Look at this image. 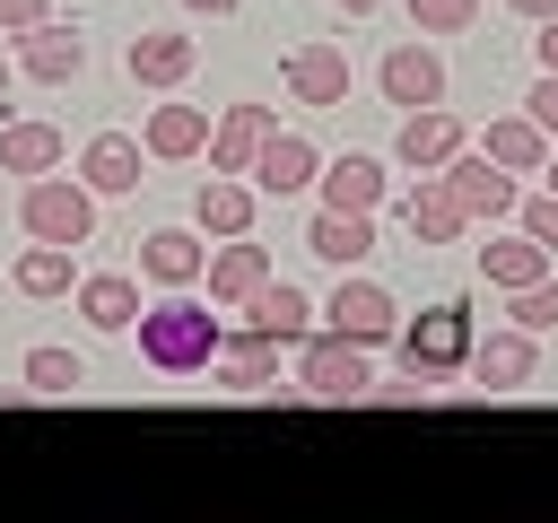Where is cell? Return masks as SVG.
<instances>
[{
  "mask_svg": "<svg viewBox=\"0 0 558 523\" xmlns=\"http://www.w3.org/2000/svg\"><path fill=\"white\" fill-rule=\"evenodd\" d=\"M131 331H140V366H157V375H209L218 349H227V323H218L209 305H192V296L140 305Z\"/></svg>",
  "mask_w": 558,
  "mask_h": 523,
  "instance_id": "obj_1",
  "label": "cell"
},
{
  "mask_svg": "<svg viewBox=\"0 0 558 523\" xmlns=\"http://www.w3.org/2000/svg\"><path fill=\"white\" fill-rule=\"evenodd\" d=\"M17 227L35 244H87L96 235V192L87 183H61V174H26V200H17Z\"/></svg>",
  "mask_w": 558,
  "mask_h": 523,
  "instance_id": "obj_2",
  "label": "cell"
},
{
  "mask_svg": "<svg viewBox=\"0 0 558 523\" xmlns=\"http://www.w3.org/2000/svg\"><path fill=\"white\" fill-rule=\"evenodd\" d=\"M296 384H305V401H366L375 366H366L357 340H340V331H305V340H296Z\"/></svg>",
  "mask_w": 558,
  "mask_h": 523,
  "instance_id": "obj_3",
  "label": "cell"
},
{
  "mask_svg": "<svg viewBox=\"0 0 558 523\" xmlns=\"http://www.w3.org/2000/svg\"><path fill=\"white\" fill-rule=\"evenodd\" d=\"M392 349H401V375H427V384H436V375L471 366V314H462V305H427L418 323H401Z\"/></svg>",
  "mask_w": 558,
  "mask_h": 523,
  "instance_id": "obj_4",
  "label": "cell"
},
{
  "mask_svg": "<svg viewBox=\"0 0 558 523\" xmlns=\"http://www.w3.org/2000/svg\"><path fill=\"white\" fill-rule=\"evenodd\" d=\"M436 174L453 183V200L471 209V227H480V218L497 227V218H514V200H523V192H514V174H506V166H497L488 148H471V139H462V148H453V157H445Z\"/></svg>",
  "mask_w": 558,
  "mask_h": 523,
  "instance_id": "obj_5",
  "label": "cell"
},
{
  "mask_svg": "<svg viewBox=\"0 0 558 523\" xmlns=\"http://www.w3.org/2000/svg\"><path fill=\"white\" fill-rule=\"evenodd\" d=\"M323 331H340V340H357V349H392V340H401V305H392L375 279H340L331 305H323Z\"/></svg>",
  "mask_w": 558,
  "mask_h": 523,
  "instance_id": "obj_6",
  "label": "cell"
},
{
  "mask_svg": "<svg viewBox=\"0 0 558 523\" xmlns=\"http://www.w3.org/2000/svg\"><path fill=\"white\" fill-rule=\"evenodd\" d=\"M17 70H26L35 87H70V78L87 70V35H78V26H61V17H44V26H26V35H17Z\"/></svg>",
  "mask_w": 558,
  "mask_h": 523,
  "instance_id": "obj_7",
  "label": "cell"
},
{
  "mask_svg": "<svg viewBox=\"0 0 558 523\" xmlns=\"http://www.w3.org/2000/svg\"><path fill=\"white\" fill-rule=\"evenodd\" d=\"M532 366H541V331H523V323L471 340V375H480V392H523Z\"/></svg>",
  "mask_w": 558,
  "mask_h": 523,
  "instance_id": "obj_8",
  "label": "cell"
},
{
  "mask_svg": "<svg viewBox=\"0 0 558 523\" xmlns=\"http://www.w3.org/2000/svg\"><path fill=\"white\" fill-rule=\"evenodd\" d=\"M375 87H384V105H401V113L445 105V61H436L427 44H392V52H384V70H375Z\"/></svg>",
  "mask_w": 558,
  "mask_h": 523,
  "instance_id": "obj_9",
  "label": "cell"
},
{
  "mask_svg": "<svg viewBox=\"0 0 558 523\" xmlns=\"http://www.w3.org/2000/svg\"><path fill=\"white\" fill-rule=\"evenodd\" d=\"M192 61H201V44H192V35H174V26H148V35H131V52H122L131 87H183V78H192Z\"/></svg>",
  "mask_w": 558,
  "mask_h": 523,
  "instance_id": "obj_10",
  "label": "cell"
},
{
  "mask_svg": "<svg viewBox=\"0 0 558 523\" xmlns=\"http://www.w3.org/2000/svg\"><path fill=\"white\" fill-rule=\"evenodd\" d=\"M270 131H279L270 105H227V113L209 122V174H253V157H262Z\"/></svg>",
  "mask_w": 558,
  "mask_h": 523,
  "instance_id": "obj_11",
  "label": "cell"
},
{
  "mask_svg": "<svg viewBox=\"0 0 558 523\" xmlns=\"http://www.w3.org/2000/svg\"><path fill=\"white\" fill-rule=\"evenodd\" d=\"M314 174H323V148H314L305 131H270V139H262V157H253V192H270V200L305 192Z\"/></svg>",
  "mask_w": 558,
  "mask_h": 523,
  "instance_id": "obj_12",
  "label": "cell"
},
{
  "mask_svg": "<svg viewBox=\"0 0 558 523\" xmlns=\"http://www.w3.org/2000/svg\"><path fill=\"white\" fill-rule=\"evenodd\" d=\"M288 96L296 105H349V52L340 44H296L288 52Z\"/></svg>",
  "mask_w": 558,
  "mask_h": 523,
  "instance_id": "obj_13",
  "label": "cell"
},
{
  "mask_svg": "<svg viewBox=\"0 0 558 523\" xmlns=\"http://www.w3.org/2000/svg\"><path fill=\"white\" fill-rule=\"evenodd\" d=\"M453 148H462V122H453L445 105H418V113H401V139H392V157H401L410 174H436Z\"/></svg>",
  "mask_w": 558,
  "mask_h": 523,
  "instance_id": "obj_14",
  "label": "cell"
},
{
  "mask_svg": "<svg viewBox=\"0 0 558 523\" xmlns=\"http://www.w3.org/2000/svg\"><path fill=\"white\" fill-rule=\"evenodd\" d=\"M305 253H314V262H331V270H357V262L375 253V218H366V209H314Z\"/></svg>",
  "mask_w": 558,
  "mask_h": 523,
  "instance_id": "obj_15",
  "label": "cell"
},
{
  "mask_svg": "<svg viewBox=\"0 0 558 523\" xmlns=\"http://www.w3.org/2000/svg\"><path fill=\"white\" fill-rule=\"evenodd\" d=\"M401 227H410L418 244H462V235H471V209H462L453 183L436 174V183H418V192L401 200Z\"/></svg>",
  "mask_w": 558,
  "mask_h": 523,
  "instance_id": "obj_16",
  "label": "cell"
},
{
  "mask_svg": "<svg viewBox=\"0 0 558 523\" xmlns=\"http://www.w3.org/2000/svg\"><path fill=\"white\" fill-rule=\"evenodd\" d=\"M140 270H148L157 288H192V279L209 270V244H201L192 227H157V235H140Z\"/></svg>",
  "mask_w": 558,
  "mask_h": 523,
  "instance_id": "obj_17",
  "label": "cell"
},
{
  "mask_svg": "<svg viewBox=\"0 0 558 523\" xmlns=\"http://www.w3.org/2000/svg\"><path fill=\"white\" fill-rule=\"evenodd\" d=\"M314 314H323V305H305V296H296L288 279H262V288L244 296V323H253V331H270L279 349H296V340L314 331Z\"/></svg>",
  "mask_w": 558,
  "mask_h": 523,
  "instance_id": "obj_18",
  "label": "cell"
},
{
  "mask_svg": "<svg viewBox=\"0 0 558 523\" xmlns=\"http://www.w3.org/2000/svg\"><path fill=\"white\" fill-rule=\"evenodd\" d=\"M209 375H218V384H227V392H279V340H270V331H253V323H244V340H227V349H218V366H209Z\"/></svg>",
  "mask_w": 558,
  "mask_h": 523,
  "instance_id": "obj_19",
  "label": "cell"
},
{
  "mask_svg": "<svg viewBox=\"0 0 558 523\" xmlns=\"http://www.w3.org/2000/svg\"><path fill=\"white\" fill-rule=\"evenodd\" d=\"M78 183H87L96 200H113V192H140V139H122V131H96V139H87V157H78Z\"/></svg>",
  "mask_w": 558,
  "mask_h": 523,
  "instance_id": "obj_20",
  "label": "cell"
},
{
  "mask_svg": "<svg viewBox=\"0 0 558 523\" xmlns=\"http://www.w3.org/2000/svg\"><path fill=\"white\" fill-rule=\"evenodd\" d=\"M201 279H209V305H244V296L270 279V253H262V244H244V235H227V244L209 253V270H201Z\"/></svg>",
  "mask_w": 558,
  "mask_h": 523,
  "instance_id": "obj_21",
  "label": "cell"
},
{
  "mask_svg": "<svg viewBox=\"0 0 558 523\" xmlns=\"http://www.w3.org/2000/svg\"><path fill=\"white\" fill-rule=\"evenodd\" d=\"M314 192H323V209H384V166L375 157H331L323 174H314Z\"/></svg>",
  "mask_w": 558,
  "mask_h": 523,
  "instance_id": "obj_22",
  "label": "cell"
},
{
  "mask_svg": "<svg viewBox=\"0 0 558 523\" xmlns=\"http://www.w3.org/2000/svg\"><path fill=\"white\" fill-rule=\"evenodd\" d=\"M140 148H148V157H166V166H183V157H201V148H209V113H201V105H157Z\"/></svg>",
  "mask_w": 558,
  "mask_h": 523,
  "instance_id": "obj_23",
  "label": "cell"
},
{
  "mask_svg": "<svg viewBox=\"0 0 558 523\" xmlns=\"http://www.w3.org/2000/svg\"><path fill=\"white\" fill-rule=\"evenodd\" d=\"M488 157H497L506 174H541V166H549V131H541L532 113H497V122H488Z\"/></svg>",
  "mask_w": 558,
  "mask_h": 523,
  "instance_id": "obj_24",
  "label": "cell"
},
{
  "mask_svg": "<svg viewBox=\"0 0 558 523\" xmlns=\"http://www.w3.org/2000/svg\"><path fill=\"white\" fill-rule=\"evenodd\" d=\"M192 227H201V235H244V227H253V183L209 174V183H201V200H192Z\"/></svg>",
  "mask_w": 558,
  "mask_h": 523,
  "instance_id": "obj_25",
  "label": "cell"
},
{
  "mask_svg": "<svg viewBox=\"0 0 558 523\" xmlns=\"http://www.w3.org/2000/svg\"><path fill=\"white\" fill-rule=\"evenodd\" d=\"M480 270H488V288H506V296H514V288L549 279V253H541V244H532V235L514 227L506 244H480Z\"/></svg>",
  "mask_w": 558,
  "mask_h": 523,
  "instance_id": "obj_26",
  "label": "cell"
},
{
  "mask_svg": "<svg viewBox=\"0 0 558 523\" xmlns=\"http://www.w3.org/2000/svg\"><path fill=\"white\" fill-rule=\"evenodd\" d=\"M61 166V131L52 122H9L0 131V174H52Z\"/></svg>",
  "mask_w": 558,
  "mask_h": 523,
  "instance_id": "obj_27",
  "label": "cell"
},
{
  "mask_svg": "<svg viewBox=\"0 0 558 523\" xmlns=\"http://www.w3.org/2000/svg\"><path fill=\"white\" fill-rule=\"evenodd\" d=\"M78 314H87L96 331H131V323H140V288L113 279V270H96V279H78Z\"/></svg>",
  "mask_w": 558,
  "mask_h": 523,
  "instance_id": "obj_28",
  "label": "cell"
},
{
  "mask_svg": "<svg viewBox=\"0 0 558 523\" xmlns=\"http://www.w3.org/2000/svg\"><path fill=\"white\" fill-rule=\"evenodd\" d=\"M9 279H17V296H70V244H26Z\"/></svg>",
  "mask_w": 558,
  "mask_h": 523,
  "instance_id": "obj_29",
  "label": "cell"
},
{
  "mask_svg": "<svg viewBox=\"0 0 558 523\" xmlns=\"http://www.w3.org/2000/svg\"><path fill=\"white\" fill-rule=\"evenodd\" d=\"M17 375H26V392H35V401H70V392L87 384V366H78L70 349H26V366H17Z\"/></svg>",
  "mask_w": 558,
  "mask_h": 523,
  "instance_id": "obj_30",
  "label": "cell"
},
{
  "mask_svg": "<svg viewBox=\"0 0 558 523\" xmlns=\"http://www.w3.org/2000/svg\"><path fill=\"white\" fill-rule=\"evenodd\" d=\"M410 26L418 35H471L480 26V0H410Z\"/></svg>",
  "mask_w": 558,
  "mask_h": 523,
  "instance_id": "obj_31",
  "label": "cell"
},
{
  "mask_svg": "<svg viewBox=\"0 0 558 523\" xmlns=\"http://www.w3.org/2000/svg\"><path fill=\"white\" fill-rule=\"evenodd\" d=\"M506 305H514V323H523V331H558V270H549V279H532V288H514Z\"/></svg>",
  "mask_w": 558,
  "mask_h": 523,
  "instance_id": "obj_32",
  "label": "cell"
},
{
  "mask_svg": "<svg viewBox=\"0 0 558 523\" xmlns=\"http://www.w3.org/2000/svg\"><path fill=\"white\" fill-rule=\"evenodd\" d=\"M514 227H523V235H532V244L558 262V192H532V200H514Z\"/></svg>",
  "mask_w": 558,
  "mask_h": 523,
  "instance_id": "obj_33",
  "label": "cell"
},
{
  "mask_svg": "<svg viewBox=\"0 0 558 523\" xmlns=\"http://www.w3.org/2000/svg\"><path fill=\"white\" fill-rule=\"evenodd\" d=\"M523 113H532V122L549 131V148H558V70H541V78H532V96H523Z\"/></svg>",
  "mask_w": 558,
  "mask_h": 523,
  "instance_id": "obj_34",
  "label": "cell"
},
{
  "mask_svg": "<svg viewBox=\"0 0 558 523\" xmlns=\"http://www.w3.org/2000/svg\"><path fill=\"white\" fill-rule=\"evenodd\" d=\"M44 17H52V0H0V35H26Z\"/></svg>",
  "mask_w": 558,
  "mask_h": 523,
  "instance_id": "obj_35",
  "label": "cell"
},
{
  "mask_svg": "<svg viewBox=\"0 0 558 523\" xmlns=\"http://www.w3.org/2000/svg\"><path fill=\"white\" fill-rule=\"evenodd\" d=\"M366 401H392V410H410V401H427V375H410V384H366Z\"/></svg>",
  "mask_w": 558,
  "mask_h": 523,
  "instance_id": "obj_36",
  "label": "cell"
},
{
  "mask_svg": "<svg viewBox=\"0 0 558 523\" xmlns=\"http://www.w3.org/2000/svg\"><path fill=\"white\" fill-rule=\"evenodd\" d=\"M532 61H541V70H558V17H541V35H532Z\"/></svg>",
  "mask_w": 558,
  "mask_h": 523,
  "instance_id": "obj_37",
  "label": "cell"
},
{
  "mask_svg": "<svg viewBox=\"0 0 558 523\" xmlns=\"http://www.w3.org/2000/svg\"><path fill=\"white\" fill-rule=\"evenodd\" d=\"M506 9H514V17H532V26H541V17H558V0H506Z\"/></svg>",
  "mask_w": 558,
  "mask_h": 523,
  "instance_id": "obj_38",
  "label": "cell"
},
{
  "mask_svg": "<svg viewBox=\"0 0 558 523\" xmlns=\"http://www.w3.org/2000/svg\"><path fill=\"white\" fill-rule=\"evenodd\" d=\"M192 17H235V0H183Z\"/></svg>",
  "mask_w": 558,
  "mask_h": 523,
  "instance_id": "obj_39",
  "label": "cell"
},
{
  "mask_svg": "<svg viewBox=\"0 0 558 523\" xmlns=\"http://www.w3.org/2000/svg\"><path fill=\"white\" fill-rule=\"evenodd\" d=\"M331 9H349V17H366V9H375V0H331Z\"/></svg>",
  "mask_w": 558,
  "mask_h": 523,
  "instance_id": "obj_40",
  "label": "cell"
},
{
  "mask_svg": "<svg viewBox=\"0 0 558 523\" xmlns=\"http://www.w3.org/2000/svg\"><path fill=\"white\" fill-rule=\"evenodd\" d=\"M541 174H549V192H558V148H549V166H541Z\"/></svg>",
  "mask_w": 558,
  "mask_h": 523,
  "instance_id": "obj_41",
  "label": "cell"
},
{
  "mask_svg": "<svg viewBox=\"0 0 558 523\" xmlns=\"http://www.w3.org/2000/svg\"><path fill=\"white\" fill-rule=\"evenodd\" d=\"M0 96H9V70H0Z\"/></svg>",
  "mask_w": 558,
  "mask_h": 523,
  "instance_id": "obj_42",
  "label": "cell"
}]
</instances>
